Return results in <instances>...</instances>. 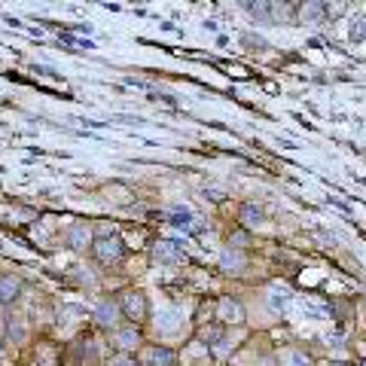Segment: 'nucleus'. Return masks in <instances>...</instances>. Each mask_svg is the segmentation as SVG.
I'll use <instances>...</instances> for the list:
<instances>
[{"label": "nucleus", "mask_w": 366, "mask_h": 366, "mask_svg": "<svg viewBox=\"0 0 366 366\" xmlns=\"http://www.w3.org/2000/svg\"><path fill=\"white\" fill-rule=\"evenodd\" d=\"M92 254H95V260L101 265H113L126 256V244H122V238H116V235H98L92 241Z\"/></svg>", "instance_id": "obj_1"}, {"label": "nucleus", "mask_w": 366, "mask_h": 366, "mask_svg": "<svg viewBox=\"0 0 366 366\" xmlns=\"http://www.w3.org/2000/svg\"><path fill=\"white\" fill-rule=\"evenodd\" d=\"M116 305H119V312L135 323L147 321V314H149V302H147V296L140 293V290H126V293H119Z\"/></svg>", "instance_id": "obj_2"}, {"label": "nucleus", "mask_w": 366, "mask_h": 366, "mask_svg": "<svg viewBox=\"0 0 366 366\" xmlns=\"http://www.w3.org/2000/svg\"><path fill=\"white\" fill-rule=\"evenodd\" d=\"M168 220H171V226H174V229L193 232V235H198V232L205 229V220H202V217H196V214L189 211L186 205H171V211H168Z\"/></svg>", "instance_id": "obj_3"}, {"label": "nucleus", "mask_w": 366, "mask_h": 366, "mask_svg": "<svg viewBox=\"0 0 366 366\" xmlns=\"http://www.w3.org/2000/svg\"><path fill=\"white\" fill-rule=\"evenodd\" d=\"M217 321L220 323H241L244 321V305L235 296H220L217 299Z\"/></svg>", "instance_id": "obj_4"}, {"label": "nucleus", "mask_w": 366, "mask_h": 366, "mask_svg": "<svg viewBox=\"0 0 366 366\" xmlns=\"http://www.w3.org/2000/svg\"><path fill=\"white\" fill-rule=\"evenodd\" d=\"M174 360H177V354L165 345H147L144 354H140V363L144 366H174Z\"/></svg>", "instance_id": "obj_5"}, {"label": "nucleus", "mask_w": 366, "mask_h": 366, "mask_svg": "<svg viewBox=\"0 0 366 366\" xmlns=\"http://www.w3.org/2000/svg\"><path fill=\"white\" fill-rule=\"evenodd\" d=\"M153 260L156 263H180L183 260V247L171 238H159L156 241V247H153Z\"/></svg>", "instance_id": "obj_6"}, {"label": "nucleus", "mask_w": 366, "mask_h": 366, "mask_svg": "<svg viewBox=\"0 0 366 366\" xmlns=\"http://www.w3.org/2000/svg\"><path fill=\"white\" fill-rule=\"evenodd\" d=\"M113 342L122 348V354L131 351V348H138V345H144V336H140V330L131 323V327H122V330H116L113 332Z\"/></svg>", "instance_id": "obj_7"}, {"label": "nucleus", "mask_w": 366, "mask_h": 366, "mask_svg": "<svg viewBox=\"0 0 366 366\" xmlns=\"http://www.w3.org/2000/svg\"><path fill=\"white\" fill-rule=\"evenodd\" d=\"M220 265H223V272H235V274H241V272L247 269L244 251H235V247H223V254H220Z\"/></svg>", "instance_id": "obj_8"}, {"label": "nucleus", "mask_w": 366, "mask_h": 366, "mask_svg": "<svg viewBox=\"0 0 366 366\" xmlns=\"http://www.w3.org/2000/svg\"><path fill=\"white\" fill-rule=\"evenodd\" d=\"M116 318H119V305L110 302V299L98 302V309H95V321H98V327L113 330V327H116Z\"/></svg>", "instance_id": "obj_9"}, {"label": "nucleus", "mask_w": 366, "mask_h": 366, "mask_svg": "<svg viewBox=\"0 0 366 366\" xmlns=\"http://www.w3.org/2000/svg\"><path fill=\"white\" fill-rule=\"evenodd\" d=\"M19 293H22V281L15 274H0V305L15 302Z\"/></svg>", "instance_id": "obj_10"}, {"label": "nucleus", "mask_w": 366, "mask_h": 366, "mask_svg": "<svg viewBox=\"0 0 366 366\" xmlns=\"http://www.w3.org/2000/svg\"><path fill=\"white\" fill-rule=\"evenodd\" d=\"M238 223H241V229L251 232V229H256L263 223V211L254 202H244V205L238 207Z\"/></svg>", "instance_id": "obj_11"}, {"label": "nucleus", "mask_w": 366, "mask_h": 366, "mask_svg": "<svg viewBox=\"0 0 366 366\" xmlns=\"http://www.w3.org/2000/svg\"><path fill=\"white\" fill-rule=\"evenodd\" d=\"M92 232L89 226H82V223H73V226L68 229V244L73 247V251H86V247H92Z\"/></svg>", "instance_id": "obj_12"}, {"label": "nucleus", "mask_w": 366, "mask_h": 366, "mask_svg": "<svg viewBox=\"0 0 366 366\" xmlns=\"http://www.w3.org/2000/svg\"><path fill=\"white\" fill-rule=\"evenodd\" d=\"M281 363H284V366H314L312 357L305 351H299V348H290V351L281 354Z\"/></svg>", "instance_id": "obj_13"}, {"label": "nucleus", "mask_w": 366, "mask_h": 366, "mask_svg": "<svg viewBox=\"0 0 366 366\" xmlns=\"http://www.w3.org/2000/svg\"><path fill=\"white\" fill-rule=\"evenodd\" d=\"M293 15H296V6H293V3H269V19L290 22Z\"/></svg>", "instance_id": "obj_14"}, {"label": "nucleus", "mask_w": 366, "mask_h": 366, "mask_svg": "<svg viewBox=\"0 0 366 366\" xmlns=\"http://www.w3.org/2000/svg\"><path fill=\"white\" fill-rule=\"evenodd\" d=\"M247 244H251V232L247 229H235L229 235V247H235V251H244Z\"/></svg>", "instance_id": "obj_15"}, {"label": "nucleus", "mask_w": 366, "mask_h": 366, "mask_svg": "<svg viewBox=\"0 0 366 366\" xmlns=\"http://www.w3.org/2000/svg\"><path fill=\"white\" fill-rule=\"evenodd\" d=\"M299 15H302L305 22H321L323 19V3H305L302 10H299Z\"/></svg>", "instance_id": "obj_16"}, {"label": "nucleus", "mask_w": 366, "mask_h": 366, "mask_svg": "<svg viewBox=\"0 0 366 366\" xmlns=\"http://www.w3.org/2000/svg\"><path fill=\"white\" fill-rule=\"evenodd\" d=\"M244 13H251L254 19H269V3H244Z\"/></svg>", "instance_id": "obj_17"}, {"label": "nucleus", "mask_w": 366, "mask_h": 366, "mask_svg": "<svg viewBox=\"0 0 366 366\" xmlns=\"http://www.w3.org/2000/svg\"><path fill=\"white\" fill-rule=\"evenodd\" d=\"M198 336H202V342H207V345H217L220 342V339H223V330L220 327H211V330H202V332H198Z\"/></svg>", "instance_id": "obj_18"}, {"label": "nucleus", "mask_w": 366, "mask_h": 366, "mask_svg": "<svg viewBox=\"0 0 366 366\" xmlns=\"http://www.w3.org/2000/svg\"><path fill=\"white\" fill-rule=\"evenodd\" d=\"M351 40H366V15H360V19H354V24H351Z\"/></svg>", "instance_id": "obj_19"}, {"label": "nucleus", "mask_w": 366, "mask_h": 366, "mask_svg": "<svg viewBox=\"0 0 366 366\" xmlns=\"http://www.w3.org/2000/svg\"><path fill=\"white\" fill-rule=\"evenodd\" d=\"M345 13V3H323V19H339V15Z\"/></svg>", "instance_id": "obj_20"}, {"label": "nucleus", "mask_w": 366, "mask_h": 366, "mask_svg": "<svg viewBox=\"0 0 366 366\" xmlns=\"http://www.w3.org/2000/svg\"><path fill=\"white\" fill-rule=\"evenodd\" d=\"M110 366H138V360L131 354H116L110 360Z\"/></svg>", "instance_id": "obj_21"}, {"label": "nucleus", "mask_w": 366, "mask_h": 366, "mask_svg": "<svg viewBox=\"0 0 366 366\" xmlns=\"http://www.w3.org/2000/svg\"><path fill=\"white\" fill-rule=\"evenodd\" d=\"M10 339H13V342H22V339H24V327H22V323H10Z\"/></svg>", "instance_id": "obj_22"}, {"label": "nucleus", "mask_w": 366, "mask_h": 366, "mask_svg": "<svg viewBox=\"0 0 366 366\" xmlns=\"http://www.w3.org/2000/svg\"><path fill=\"white\" fill-rule=\"evenodd\" d=\"M162 318H165V323H162V330H174V318H177V312H165Z\"/></svg>", "instance_id": "obj_23"}, {"label": "nucleus", "mask_w": 366, "mask_h": 366, "mask_svg": "<svg viewBox=\"0 0 366 366\" xmlns=\"http://www.w3.org/2000/svg\"><path fill=\"white\" fill-rule=\"evenodd\" d=\"M205 193H207V196H211V198H214V202H223V189H205Z\"/></svg>", "instance_id": "obj_24"}, {"label": "nucleus", "mask_w": 366, "mask_h": 366, "mask_svg": "<svg viewBox=\"0 0 366 366\" xmlns=\"http://www.w3.org/2000/svg\"><path fill=\"white\" fill-rule=\"evenodd\" d=\"M323 366H348V363H342V360H330V363H323Z\"/></svg>", "instance_id": "obj_25"}, {"label": "nucleus", "mask_w": 366, "mask_h": 366, "mask_svg": "<svg viewBox=\"0 0 366 366\" xmlns=\"http://www.w3.org/2000/svg\"><path fill=\"white\" fill-rule=\"evenodd\" d=\"M360 366H366V360H363V363H360Z\"/></svg>", "instance_id": "obj_26"}]
</instances>
